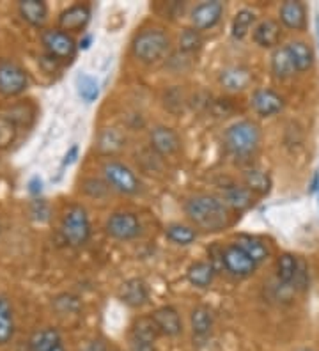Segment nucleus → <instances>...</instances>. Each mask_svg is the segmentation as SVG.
I'll return each mask as SVG.
<instances>
[{"label":"nucleus","instance_id":"1","mask_svg":"<svg viewBox=\"0 0 319 351\" xmlns=\"http://www.w3.org/2000/svg\"><path fill=\"white\" fill-rule=\"evenodd\" d=\"M185 213L191 223L204 232H217L231 223L229 208L215 195L200 193L185 202Z\"/></svg>","mask_w":319,"mask_h":351},{"label":"nucleus","instance_id":"2","mask_svg":"<svg viewBox=\"0 0 319 351\" xmlns=\"http://www.w3.org/2000/svg\"><path fill=\"white\" fill-rule=\"evenodd\" d=\"M170 39L169 36L160 29H145L135 36L133 39V56L139 60L151 64L156 62L158 59H162L165 56V51L169 50Z\"/></svg>","mask_w":319,"mask_h":351},{"label":"nucleus","instance_id":"3","mask_svg":"<svg viewBox=\"0 0 319 351\" xmlns=\"http://www.w3.org/2000/svg\"><path fill=\"white\" fill-rule=\"evenodd\" d=\"M226 146L236 156H248L259 146V126L252 121H238L226 132Z\"/></svg>","mask_w":319,"mask_h":351},{"label":"nucleus","instance_id":"4","mask_svg":"<svg viewBox=\"0 0 319 351\" xmlns=\"http://www.w3.org/2000/svg\"><path fill=\"white\" fill-rule=\"evenodd\" d=\"M60 232L71 247H82L91 238V222L87 211L82 206H69L62 217Z\"/></svg>","mask_w":319,"mask_h":351},{"label":"nucleus","instance_id":"5","mask_svg":"<svg viewBox=\"0 0 319 351\" xmlns=\"http://www.w3.org/2000/svg\"><path fill=\"white\" fill-rule=\"evenodd\" d=\"M41 43L48 57L54 60H71L77 53V41L69 32L60 29L43 30Z\"/></svg>","mask_w":319,"mask_h":351},{"label":"nucleus","instance_id":"6","mask_svg":"<svg viewBox=\"0 0 319 351\" xmlns=\"http://www.w3.org/2000/svg\"><path fill=\"white\" fill-rule=\"evenodd\" d=\"M103 176H105L108 186L121 193H126V195L137 193L139 186H141V181L135 176V172L126 167L124 163L115 162V160H108V162L103 163Z\"/></svg>","mask_w":319,"mask_h":351},{"label":"nucleus","instance_id":"7","mask_svg":"<svg viewBox=\"0 0 319 351\" xmlns=\"http://www.w3.org/2000/svg\"><path fill=\"white\" fill-rule=\"evenodd\" d=\"M29 87V75L13 60H0V95L13 98L25 93Z\"/></svg>","mask_w":319,"mask_h":351},{"label":"nucleus","instance_id":"8","mask_svg":"<svg viewBox=\"0 0 319 351\" xmlns=\"http://www.w3.org/2000/svg\"><path fill=\"white\" fill-rule=\"evenodd\" d=\"M106 232L115 238V240H133L142 232L141 220L137 219V215L126 213V211H117L110 215V219L106 220L105 226Z\"/></svg>","mask_w":319,"mask_h":351},{"label":"nucleus","instance_id":"9","mask_svg":"<svg viewBox=\"0 0 319 351\" xmlns=\"http://www.w3.org/2000/svg\"><path fill=\"white\" fill-rule=\"evenodd\" d=\"M222 265L226 266V270L233 274L234 277H250L255 271V263L238 245H229L222 250Z\"/></svg>","mask_w":319,"mask_h":351},{"label":"nucleus","instance_id":"10","mask_svg":"<svg viewBox=\"0 0 319 351\" xmlns=\"http://www.w3.org/2000/svg\"><path fill=\"white\" fill-rule=\"evenodd\" d=\"M222 14H224V4L218 0H211V2H202V4L196 5V9L191 11V25L193 29L208 30L213 29L220 22Z\"/></svg>","mask_w":319,"mask_h":351},{"label":"nucleus","instance_id":"11","mask_svg":"<svg viewBox=\"0 0 319 351\" xmlns=\"http://www.w3.org/2000/svg\"><path fill=\"white\" fill-rule=\"evenodd\" d=\"M149 141H151V147L163 156L178 153L179 147H181L179 135L169 126H156V128L151 130Z\"/></svg>","mask_w":319,"mask_h":351},{"label":"nucleus","instance_id":"12","mask_svg":"<svg viewBox=\"0 0 319 351\" xmlns=\"http://www.w3.org/2000/svg\"><path fill=\"white\" fill-rule=\"evenodd\" d=\"M91 20V9L85 4H75L64 9L59 16V29L64 32H82Z\"/></svg>","mask_w":319,"mask_h":351},{"label":"nucleus","instance_id":"13","mask_svg":"<svg viewBox=\"0 0 319 351\" xmlns=\"http://www.w3.org/2000/svg\"><path fill=\"white\" fill-rule=\"evenodd\" d=\"M151 317L156 323L158 330H160V334L169 335V337H176L183 332V322H181V316L176 311L174 307H170V305H163V307L156 308Z\"/></svg>","mask_w":319,"mask_h":351},{"label":"nucleus","instance_id":"14","mask_svg":"<svg viewBox=\"0 0 319 351\" xmlns=\"http://www.w3.org/2000/svg\"><path fill=\"white\" fill-rule=\"evenodd\" d=\"M252 107L263 117L275 116L284 108V98L272 89H259L252 96Z\"/></svg>","mask_w":319,"mask_h":351},{"label":"nucleus","instance_id":"15","mask_svg":"<svg viewBox=\"0 0 319 351\" xmlns=\"http://www.w3.org/2000/svg\"><path fill=\"white\" fill-rule=\"evenodd\" d=\"M224 204L234 211H247L248 208L255 204V195L252 190L247 186H239V184H229L222 192Z\"/></svg>","mask_w":319,"mask_h":351},{"label":"nucleus","instance_id":"16","mask_svg":"<svg viewBox=\"0 0 319 351\" xmlns=\"http://www.w3.org/2000/svg\"><path fill=\"white\" fill-rule=\"evenodd\" d=\"M119 298L128 307H142L149 298L147 286L141 278H130L121 286Z\"/></svg>","mask_w":319,"mask_h":351},{"label":"nucleus","instance_id":"17","mask_svg":"<svg viewBox=\"0 0 319 351\" xmlns=\"http://www.w3.org/2000/svg\"><path fill=\"white\" fill-rule=\"evenodd\" d=\"M281 22L287 29L303 30L307 25V11L302 2L287 0L281 5Z\"/></svg>","mask_w":319,"mask_h":351},{"label":"nucleus","instance_id":"18","mask_svg":"<svg viewBox=\"0 0 319 351\" xmlns=\"http://www.w3.org/2000/svg\"><path fill=\"white\" fill-rule=\"evenodd\" d=\"M250 71L241 68V66H231V68H226L220 73V84L227 90H231V93H238V90L247 89L250 86Z\"/></svg>","mask_w":319,"mask_h":351},{"label":"nucleus","instance_id":"19","mask_svg":"<svg viewBox=\"0 0 319 351\" xmlns=\"http://www.w3.org/2000/svg\"><path fill=\"white\" fill-rule=\"evenodd\" d=\"M18 13L32 27H43L48 18V8L41 0H21Z\"/></svg>","mask_w":319,"mask_h":351},{"label":"nucleus","instance_id":"20","mask_svg":"<svg viewBox=\"0 0 319 351\" xmlns=\"http://www.w3.org/2000/svg\"><path fill=\"white\" fill-rule=\"evenodd\" d=\"M254 41L263 48H273L281 43L282 29L275 20H264L254 29Z\"/></svg>","mask_w":319,"mask_h":351},{"label":"nucleus","instance_id":"21","mask_svg":"<svg viewBox=\"0 0 319 351\" xmlns=\"http://www.w3.org/2000/svg\"><path fill=\"white\" fill-rule=\"evenodd\" d=\"M272 71L275 75V78L279 80H285V78L293 77L294 71H296V66L293 62V57H291L287 47L276 48L272 56Z\"/></svg>","mask_w":319,"mask_h":351},{"label":"nucleus","instance_id":"22","mask_svg":"<svg viewBox=\"0 0 319 351\" xmlns=\"http://www.w3.org/2000/svg\"><path fill=\"white\" fill-rule=\"evenodd\" d=\"M59 344H62V339H60V334L56 328L38 330L29 339L30 351H51Z\"/></svg>","mask_w":319,"mask_h":351},{"label":"nucleus","instance_id":"23","mask_svg":"<svg viewBox=\"0 0 319 351\" xmlns=\"http://www.w3.org/2000/svg\"><path fill=\"white\" fill-rule=\"evenodd\" d=\"M187 277L191 286L206 289V287L211 286L213 278H215V266L208 261H197L193 265H190V268L187 271Z\"/></svg>","mask_w":319,"mask_h":351},{"label":"nucleus","instance_id":"24","mask_svg":"<svg viewBox=\"0 0 319 351\" xmlns=\"http://www.w3.org/2000/svg\"><path fill=\"white\" fill-rule=\"evenodd\" d=\"M190 323H191V330H193V335L199 339H204L211 334L213 330V314L208 307H196L191 311L190 316Z\"/></svg>","mask_w":319,"mask_h":351},{"label":"nucleus","instance_id":"25","mask_svg":"<svg viewBox=\"0 0 319 351\" xmlns=\"http://www.w3.org/2000/svg\"><path fill=\"white\" fill-rule=\"evenodd\" d=\"M236 245L252 257V261H254L255 265H257V263H263L264 259H268L270 256L268 245L264 243L263 240H259V238H254V236H239L238 240H236Z\"/></svg>","mask_w":319,"mask_h":351},{"label":"nucleus","instance_id":"26","mask_svg":"<svg viewBox=\"0 0 319 351\" xmlns=\"http://www.w3.org/2000/svg\"><path fill=\"white\" fill-rule=\"evenodd\" d=\"M14 335L13 308L4 296H0V346L11 343Z\"/></svg>","mask_w":319,"mask_h":351},{"label":"nucleus","instance_id":"27","mask_svg":"<svg viewBox=\"0 0 319 351\" xmlns=\"http://www.w3.org/2000/svg\"><path fill=\"white\" fill-rule=\"evenodd\" d=\"M160 335V330H158L156 323L151 316H142L139 319H135V323L132 325V335L130 337L141 339L144 343L154 344V341Z\"/></svg>","mask_w":319,"mask_h":351},{"label":"nucleus","instance_id":"28","mask_svg":"<svg viewBox=\"0 0 319 351\" xmlns=\"http://www.w3.org/2000/svg\"><path fill=\"white\" fill-rule=\"evenodd\" d=\"M287 50H290L291 57H293V62L296 66V71H307L311 68L312 62H314V53H312L311 47L302 41H294V43L287 45Z\"/></svg>","mask_w":319,"mask_h":351},{"label":"nucleus","instance_id":"29","mask_svg":"<svg viewBox=\"0 0 319 351\" xmlns=\"http://www.w3.org/2000/svg\"><path fill=\"white\" fill-rule=\"evenodd\" d=\"M243 176H245V184H247V189L252 190L254 193L264 195V193H268L270 189H272V180H270V176L264 171H259V169H248Z\"/></svg>","mask_w":319,"mask_h":351},{"label":"nucleus","instance_id":"30","mask_svg":"<svg viewBox=\"0 0 319 351\" xmlns=\"http://www.w3.org/2000/svg\"><path fill=\"white\" fill-rule=\"evenodd\" d=\"M298 270V257L291 256V254H282L276 259V277L284 284H293L294 275Z\"/></svg>","mask_w":319,"mask_h":351},{"label":"nucleus","instance_id":"31","mask_svg":"<svg viewBox=\"0 0 319 351\" xmlns=\"http://www.w3.org/2000/svg\"><path fill=\"white\" fill-rule=\"evenodd\" d=\"M123 146H124V137L121 135L119 132H117V130L106 128L99 133L98 147L102 153L112 154V153H115V151H119Z\"/></svg>","mask_w":319,"mask_h":351},{"label":"nucleus","instance_id":"32","mask_svg":"<svg viewBox=\"0 0 319 351\" xmlns=\"http://www.w3.org/2000/svg\"><path fill=\"white\" fill-rule=\"evenodd\" d=\"M165 236L172 243L176 245H190L196 241L197 232L188 226H181V223H170L167 227Z\"/></svg>","mask_w":319,"mask_h":351},{"label":"nucleus","instance_id":"33","mask_svg":"<svg viewBox=\"0 0 319 351\" xmlns=\"http://www.w3.org/2000/svg\"><path fill=\"white\" fill-rule=\"evenodd\" d=\"M77 90H78V96H80L85 103H93L99 95L98 82H96V78L91 77V75H85V73L78 75Z\"/></svg>","mask_w":319,"mask_h":351},{"label":"nucleus","instance_id":"34","mask_svg":"<svg viewBox=\"0 0 319 351\" xmlns=\"http://www.w3.org/2000/svg\"><path fill=\"white\" fill-rule=\"evenodd\" d=\"M254 20H255V14L254 11H250V9H241V11H238V14H236L233 20L234 38L236 39L245 38V36L248 34V30H250Z\"/></svg>","mask_w":319,"mask_h":351},{"label":"nucleus","instance_id":"35","mask_svg":"<svg viewBox=\"0 0 319 351\" xmlns=\"http://www.w3.org/2000/svg\"><path fill=\"white\" fill-rule=\"evenodd\" d=\"M202 36L197 29H185L179 36V50L187 51V53H193V51L200 50L202 48Z\"/></svg>","mask_w":319,"mask_h":351},{"label":"nucleus","instance_id":"36","mask_svg":"<svg viewBox=\"0 0 319 351\" xmlns=\"http://www.w3.org/2000/svg\"><path fill=\"white\" fill-rule=\"evenodd\" d=\"M16 138V125L8 117H0V147L11 146Z\"/></svg>","mask_w":319,"mask_h":351},{"label":"nucleus","instance_id":"37","mask_svg":"<svg viewBox=\"0 0 319 351\" xmlns=\"http://www.w3.org/2000/svg\"><path fill=\"white\" fill-rule=\"evenodd\" d=\"M30 215H32V219H34L36 222H48L51 215L50 206H48L47 201H43V199H36V201H32V204H30Z\"/></svg>","mask_w":319,"mask_h":351},{"label":"nucleus","instance_id":"38","mask_svg":"<svg viewBox=\"0 0 319 351\" xmlns=\"http://www.w3.org/2000/svg\"><path fill=\"white\" fill-rule=\"evenodd\" d=\"M106 189H108V186H106L103 181L96 180V178H91V180L84 181V192L87 193V195H91V197H103L106 193Z\"/></svg>","mask_w":319,"mask_h":351},{"label":"nucleus","instance_id":"39","mask_svg":"<svg viewBox=\"0 0 319 351\" xmlns=\"http://www.w3.org/2000/svg\"><path fill=\"white\" fill-rule=\"evenodd\" d=\"M307 282H309V274H307V266L302 259H298V270L296 275H294L293 284L298 287V289H305Z\"/></svg>","mask_w":319,"mask_h":351},{"label":"nucleus","instance_id":"40","mask_svg":"<svg viewBox=\"0 0 319 351\" xmlns=\"http://www.w3.org/2000/svg\"><path fill=\"white\" fill-rule=\"evenodd\" d=\"M130 351H154V344L144 343L141 339L130 337Z\"/></svg>","mask_w":319,"mask_h":351},{"label":"nucleus","instance_id":"41","mask_svg":"<svg viewBox=\"0 0 319 351\" xmlns=\"http://www.w3.org/2000/svg\"><path fill=\"white\" fill-rule=\"evenodd\" d=\"M27 186H29L27 190H29L30 195H39V193H41V190H43L41 178H39V176H34V178L29 181V184H27Z\"/></svg>","mask_w":319,"mask_h":351},{"label":"nucleus","instance_id":"42","mask_svg":"<svg viewBox=\"0 0 319 351\" xmlns=\"http://www.w3.org/2000/svg\"><path fill=\"white\" fill-rule=\"evenodd\" d=\"M78 156V146H71L68 149V153L64 154V160H62V169L68 167V165H71L75 160H77Z\"/></svg>","mask_w":319,"mask_h":351},{"label":"nucleus","instance_id":"43","mask_svg":"<svg viewBox=\"0 0 319 351\" xmlns=\"http://www.w3.org/2000/svg\"><path fill=\"white\" fill-rule=\"evenodd\" d=\"M91 41H93V38H91L89 34L84 36V39L80 41V48H84V50H87V48L91 47Z\"/></svg>","mask_w":319,"mask_h":351},{"label":"nucleus","instance_id":"44","mask_svg":"<svg viewBox=\"0 0 319 351\" xmlns=\"http://www.w3.org/2000/svg\"><path fill=\"white\" fill-rule=\"evenodd\" d=\"M319 186V174L314 176V180H312V184H311V192H316Z\"/></svg>","mask_w":319,"mask_h":351},{"label":"nucleus","instance_id":"45","mask_svg":"<svg viewBox=\"0 0 319 351\" xmlns=\"http://www.w3.org/2000/svg\"><path fill=\"white\" fill-rule=\"evenodd\" d=\"M51 351H66V350H64V346H62V344H59V346H57V348H54V350H51Z\"/></svg>","mask_w":319,"mask_h":351},{"label":"nucleus","instance_id":"46","mask_svg":"<svg viewBox=\"0 0 319 351\" xmlns=\"http://www.w3.org/2000/svg\"><path fill=\"white\" fill-rule=\"evenodd\" d=\"M302 351H312V350H302Z\"/></svg>","mask_w":319,"mask_h":351}]
</instances>
